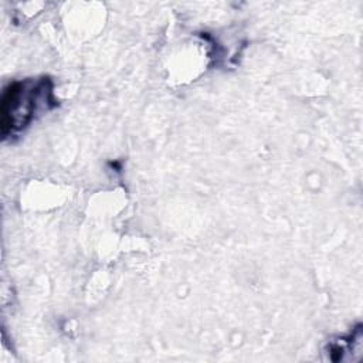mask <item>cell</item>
Masks as SVG:
<instances>
[{
  "label": "cell",
  "instance_id": "6da1fadb",
  "mask_svg": "<svg viewBox=\"0 0 363 363\" xmlns=\"http://www.w3.org/2000/svg\"><path fill=\"white\" fill-rule=\"evenodd\" d=\"M40 101H51V88L47 81H24L10 84L1 96V133L7 136L27 126Z\"/></svg>",
  "mask_w": 363,
  "mask_h": 363
}]
</instances>
